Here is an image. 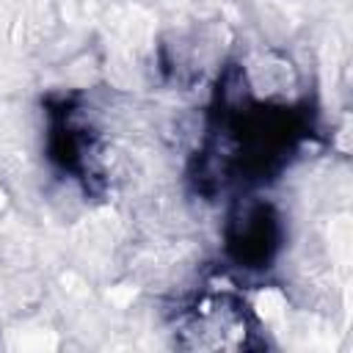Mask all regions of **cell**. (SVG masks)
<instances>
[{"mask_svg":"<svg viewBox=\"0 0 353 353\" xmlns=\"http://www.w3.org/2000/svg\"><path fill=\"white\" fill-rule=\"evenodd\" d=\"M176 345L188 350H245L256 347V328L243 301L204 295L176 320Z\"/></svg>","mask_w":353,"mask_h":353,"instance_id":"obj_1","label":"cell"}]
</instances>
